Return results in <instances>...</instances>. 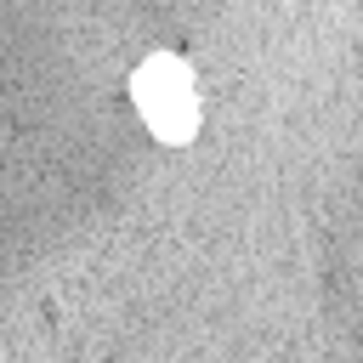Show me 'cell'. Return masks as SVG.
I'll use <instances>...</instances> for the list:
<instances>
[{"label": "cell", "instance_id": "1", "mask_svg": "<svg viewBox=\"0 0 363 363\" xmlns=\"http://www.w3.org/2000/svg\"><path fill=\"white\" fill-rule=\"evenodd\" d=\"M130 102L142 113V125L159 136V142H187L199 130V91H193V74L182 57L159 51L136 68L130 79Z\"/></svg>", "mask_w": 363, "mask_h": 363}]
</instances>
